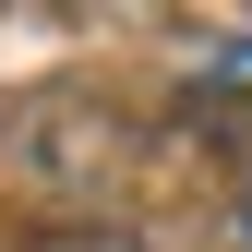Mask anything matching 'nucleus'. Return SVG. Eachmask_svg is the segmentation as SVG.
Instances as JSON below:
<instances>
[{
	"label": "nucleus",
	"mask_w": 252,
	"mask_h": 252,
	"mask_svg": "<svg viewBox=\"0 0 252 252\" xmlns=\"http://www.w3.org/2000/svg\"><path fill=\"white\" fill-rule=\"evenodd\" d=\"M204 96L228 108V120H252V36H228V48L192 60V108H204Z\"/></svg>",
	"instance_id": "obj_1"
},
{
	"label": "nucleus",
	"mask_w": 252,
	"mask_h": 252,
	"mask_svg": "<svg viewBox=\"0 0 252 252\" xmlns=\"http://www.w3.org/2000/svg\"><path fill=\"white\" fill-rule=\"evenodd\" d=\"M24 252H144L132 228H48V240H24Z\"/></svg>",
	"instance_id": "obj_2"
},
{
	"label": "nucleus",
	"mask_w": 252,
	"mask_h": 252,
	"mask_svg": "<svg viewBox=\"0 0 252 252\" xmlns=\"http://www.w3.org/2000/svg\"><path fill=\"white\" fill-rule=\"evenodd\" d=\"M228 252H252V180H240V204H228Z\"/></svg>",
	"instance_id": "obj_3"
}]
</instances>
